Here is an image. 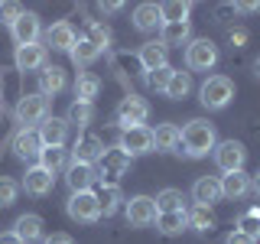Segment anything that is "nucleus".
I'll return each instance as SVG.
<instances>
[{"mask_svg": "<svg viewBox=\"0 0 260 244\" xmlns=\"http://www.w3.org/2000/svg\"><path fill=\"white\" fill-rule=\"evenodd\" d=\"M215 143H218L215 127H211L208 120H202V117H192L189 124L182 127V137H179V146H182V153H185V157H192V160L208 157V153L215 150Z\"/></svg>", "mask_w": 260, "mask_h": 244, "instance_id": "obj_1", "label": "nucleus"}, {"mask_svg": "<svg viewBox=\"0 0 260 244\" xmlns=\"http://www.w3.org/2000/svg\"><path fill=\"white\" fill-rule=\"evenodd\" d=\"M49 117V98L46 95H23L20 101H16L13 108V120L20 124V130H29L36 124H43V120Z\"/></svg>", "mask_w": 260, "mask_h": 244, "instance_id": "obj_2", "label": "nucleus"}, {"mask_svg": "<svg viewBox=\"0 0 260 244\" xmlns=\"http://www.w3.org/2000/svg\"><path fill=\"white\" fill-rule=\"evenodd\" d=\"M199 95H202V104H205L208 111H224L234 98V81L228 75H208Z\"/></svg>", "mask_w": 260, "mask_h": 244, "instance_id": "obj_3", "label": "nucleus"}, {"mask_svg": "<svg viewBox=\"0 0 260 244\" xmlns=\"http://www.w3.org/2000/svg\"><path fill=\"white\" fill-rule=\"evenodd\" d=\"M65 211H69L72 222H81V225H91L101 218V208H98V195L88 189V192H72L69 202H65Z\"/></svg>", "mask_w": 260, "mask_h": 244, "instance_id": "obj_4", "label": "nucleus"}, {"mask_svg": "<svg viewBox=\"0 0 260 244\" xmlns=\"http://www.w3.org/2000/svg\"><path fill=\"white\" fill-rule=\"evenodd\" d=\"M98 163H101V166H98V179H101L104 186H117V179L130 169V163H134V160H130L120 146H111V150H104V157L98 160Z\"/></svg>", "mask_w": 260, "mask_h": 244, "instance_id": "obj_5", "label": "nucleus"}, {"mask_svg": "<svg viewBox=\"0 0 260 244\" xmlns=\"http://www.w3.org/2000/svg\"><path fill=\"white\" fill-rule=\"evenodd\" d=\"M215 62H218V46L211 39H189V46H185V65L192 72H208V69H215Z\"/></svg>", "mask_w": 260, "mask_h": 244, "instance_id": "obj_6", "label": "nucleus"}, {"mask_svg": "<svg viewBox=\"0 0 260 244\" xmlns=\"http://www.w3.org/2000/svg\"><path fill=\"white\" fill-rule=\"evenodd\" d=\"M117 124L124 127V130H130V127H140L146 117H150V104H146V98H140V95H127L124 101L117 104Z\"/></svg>", "mask_w": 260, "mask_h": 244, "instance_id": "obj_7", "label": "nucleus"}, {"mask_svg": "<svg viewBox=\"0 0 260 244\" xmlns=\"http://www.w3.org/2000/svg\"><path fill=\"white\" fill-rule=\"evenodd\" d=\"M215 163L221 166V173H238L244 169V160H247V150H244L241 140H221L215 143Z\"/></svg>", "mask_w": 260, "mask_h": 244, "instance_id": "obj_8", "label": "nucleus"}, {"mask_svg": "<svg viewBox=\"0 0 260 244\" xmlns=\"http://www.w3.org/2000/svg\"><path fill=\"white\" fill-rule=\"evenodd\" d=\"M124 215H127V225L146 228L156 222V202H153V195H134L130 202H124Z\"/></svg>", "mask_w": 260, "mask_h": 244, "instance_id": "obj_9", "label": "nucleus"}, {"mask_svg": "<svg viewBox=\"0 0 260 244\" xmlns=\"http://www.w3.org/2000/svg\"><path fill=\"white\" fill-rule=\"evenodd\" d=\"M117 146L127 153L130 160H134V157H143V153H153V127L140 124V127L124 130V137H120V143H117Z\"/></svg>", "mask_w": 260, "mask_h": 244, "instance_id": "obj_10", "label": "nucleus"}, {"mask_svg": "<svg viewBox=\"0 0 260 244\" xmlns=\"http://www.w3.org/2000/svg\"><path fill=\"white\" fill-rule=\"evenodd\" d=\"M78 43V36H75V26H72L69 20H59V23H52V26L46 29V36H43V49L49 52H69L72 46Z\"/></svg>", "mask_w": 260, "mask_h": 244, "instance_id": "obj_11", "label": "nucleus"}, {"mask_svg": "<svg viewBox=\"0 0 260 244\" xmlns=\"http://www.w3.org/2000/svg\"><path fill=\"white\" fill-rule=\"evenodd\" d=\"M10 33H13V43L16 46H32V43H39V36H43V23H39L36 13L23 10L20 20L10 26Z\"/></svg>", "mask_w": 260, "mask_h": 244, "instance_id": "obj_12", "label": "nucleus"}, {"mask_svg": "<svg viewBox=\"0 0 260 244\" xmlns=\"http://www.w3.org/2000/svg\"><path fill=\"white\" fill-rule=\"evenodd\" d=\"M69 157H72V163H85V166H94V163L104 157V143H101V137H94V134L78 137Z\"/></svg>", "mask_w": 260, "mask_h": 244, "instance_id": "obj_13", "label": "nucleus"}, {"mask_svg": "<svg viewBox=\"0 0 260 244\" xmlns=\"http://www.w3.org/2000/svg\"><path fill=\"white\" fill-rule=\"evenodd\" d=\"M224 195H221V179L218 176H199L195 179V186H192V202L195 205H205L211 208L215 202H221Z\"/></svg>", "mask_w": 260, "mask_h": 244, "instance_id": "obj_14", "label": "nucleus"}, {"mask_svg": "<svg viewBox=\"0 0 260 244\" xmlns=\"http://www.w3.org/2000/svg\"><path fill=\"white\" fill-rule=\"evenodd\" d=\"M13 153H16V157H20L23 163L39 160V153H43L39 130H36V127H29V130H16V137H13Z\"/></svg>", "mask_w": 260, "mask_h": 244, "instance_id": "obj_15", "label": "nucleus"}, {"mask_svg": "<svg viewBox=\"0 0 260 244\" xmlns=\"http://www.w3.org/2000/svg\"><path fill=\"white\" fill-rule=\"evenodd\" d=\"M52 186H55V176L49 173V169H43L39 163H36V166H29L26 176H23V189H26L29 195H36V199L49 195V192H52Z\"/></svg>", "mask_w": 260, "mask_h": 244, "instance_id": "obj_16", "label": "nucleus"}, {"mask_svg": "<svg viewBox=\"0 0 260 244\" xmlns=\"http://www.w3.org/2000/svg\"><path fill=\"white\" fill-rule=\"evenodd\" d=\"M13 62H16V72H39V69H46V49L39 46V43H32V46H16V55H13Z\"/></svg>", "mask_w": 260, "mask_h": 244, "instance_id": "obj_17", "label": "nucleus"}, {"mask_svg": "<svg viewBox=\"0 0 260 244\" xmlns=\"http://www.w3.org/2000/svg\"><path fill=\"white\" fill-rule=\"evenodd\" d=\"M36 130H39V140H43V146H65V137H69V120H65V117H52V114H49V117Z\"/></svg>", "mask_w": 260, "mask_h": 244, "instance_id": "obj_18", "label": "nucleus"}, {"mask_svg": "<svg viewBox=\"0 0 260 244\" xmlns=\"http://www.w3.org/2000/svg\"><path fill=\"white\" fill-rule=\"evenodd\" d=\"M98 179V169L94 166H85V163H69L65 169V182H69L72 192H88Z\"/></svg>", "mask_w": 260, "mask_h": 244, "instance_id": "obj_19", "label": "nucleus"}, {"mask_svg": "<svg viewBox=\"0 0 260 244\" xmlns=\"http://www.w3.org/2000/svg\"><path fill=\"white\" fill-rule=\"evenodd\" d=\"M189 23H162L159 26V46L162 49H173V46H189Z\"/></svg>", "mask_w": 260, "mask_h": 244, "instance_id": "obj_20", "label": "nucleus"}, {"mask_svg": "<svg viewBox=\"0 0 260 244\" xmlns=\"http://www.w3.org/2000/svg\"><path fill=\"white\" fill-rule=\"evenodd\" d=\"M69 163H72V157H69L65 146H43V153H39V166L49 169L52 176H59L62 169H69Z\"/></svg>", "mask_w": 260, "mask_h": 244, "instance_id": "obj_21", "label": "nucleus"}, {"mask_svg": "<svg viewBox=\"0 0 260 244\" xmlns=\"http://www.w3.org/2000/svg\"><path fill=\"white\" fill-rule=\"evenodd\" d=\"M134 26L140 33H153L162 26V13H159V4H140L134 10Z\"/></svg>", "mask_w": 260, "mask_h": 244, "instance_id": "obj_22", "label": "nucleus"}, {"mask_svg": "<svg viewBox=\"0 0 260 244\" xmlns=\"http://www.w3.org/2000/svg\"><path fill=\"white\" fill-rule=\"evenodd\" d=\"M247 192H250V176L244 173V169L221 176V195L224 199H244Z\"/></svg>", "mask_w": 260, "mask_h": 244, "instance_id": "obj_23", "label": "nucleus"}, {"mask_svg": "<svg viewBox=\"0 0 260 244\" xmlns=\"http://www.w3.org/2000/svg\"><path fill=\"white\" fill-rule=\"evenodd\" d=\"M179 137H182V130H179L176 124H159L156 130H153V150H159V153L179 150Z\"/></svg>", "mask_w": 260, "mask_h": 244, "instance_id": "obj_24", "label": "nucleus"}, {"mask_svg": "<svg viewBox=\"0 0 260 244\" xmlns=\"http://www.w3.org/2000/svg\"><path fill=\"white\" fill-rule=\"evenodd\" d=\"M98 195V208H101V215L104 218H111L114 211H117L120 205H124V192H120V186H101V189L94 192Z\"/></svg>", "mask_w": 260, "mask_h": 244, "instance_id": "obj_25", "label": "nucleus"}, {"mask_svg": "<svg viewBox=\"0 0 260 244\" xmlns=\"http://www.w3.org/2000/svg\"><path fill=\"white\" fill-rule=\"evenodd\" d=\"M185 228H189V218H185V211H156V231L159 234H182Z\"/></svg>", "mask_w": 260, "mask_h": 244, "instance_id": "obj_26", "label": "nucleus"}, {"mask_svg": "<svg viewBox=\"0 0 260 244\" xmlns=\"http://www.w3.org/2000/svg\"><path fill=\"white\" fill-rule=\"evenodd\" d=\"M65 88V69L59 65H46L43 72H39V95H59Z\"/></svg>", "mask_w": 260, "mask_h": 244, "instance_id": "obj_27", "label": "nucleus"}, {"mask_svg": "<svg viewBox=\"0 0 260 244\" xmlns=\"http://www.w3.org/2000/svg\"><path fill=\"white\" fill-rule=\"evenodd\" d=\"M13 231L20 234L23 244L39 241V238H43V218L32 215V211H29V215H20V218H16V225H13Z\"/></svg>", "mask_w": 260, "mask_h": 244, "instance_id": "obj_28", "label": "nucleus"}, {"mask_svg": "<svg viewBox=\"0 0 260 244\" xmlns=\"http://www.w3.org/2000/svg\"><path fill=\"white\" fill-rule=\"evenodd\" d=\"M98 92H101V78L94 75V72H81V75L75 78V101H88L91 104Z\"/></svg>", "mask_w": 260, "mask_h": 244, "instance_id": "obj_29", "label": "nucleus"}, {"mask_svg": "<svg viewBox=\"0 0 260 244\" xmlns=\"http://www.w3.org/2000/svg\"><path fill=\"white\" fill-rule=\"evenodd\" d=\"M137 59H140V65H143L146 72H156V69H162V65H166V49H162L159 43H143Z\"/></svg>", "mask_w": 260, "mask_h": 244, "instance_id": "obj_30", "label": "nucleus"}, {"mask_svg": "<svg viewBox=\"0 0 260 244\" xmlns=\"http://www.w3.org/2000/svg\"><path fill=\"white\" fill-rule=\"evenodd\" d=\"M192 92V75L189 72H173V78H169V85H166V98H173V101H182V98H189Z\"/></svg>", "mask_w": 260, "mask_h": 244, "instance_id": "obj_31", "label": "nucleus"}, {"mask_svg": "<svg viewBox=\"0 0 260 244\" xmlns=\"http://www.w3.org/2000/svg\"><path fill=\"white\" fill-rule=\"evenodd\" d=\"M185 218H189L192 231H211V228H215V215H211V208H205V205L185 208Z\"/></svg>", "mask_w": 260, "mask_h": 244, "instance_id": "obj_32", "label": "nucleus"}, {"mask_svg": "<svg viewBox=\"0 0 260 244\" xmlns=\"http://www.w3.org/2000/svg\"><path fill=\"white\" fill-rule=\"evenodd\" d=\"M69 55H72V62H75L78 69H88V65H91L98 55H101V49H94L88 39H78V43L69 49Z\"/></svg>", "mask_w": 260, "mask_h": 244, "instance_id": "obj_33", "label": "nucleus"}, {"mask_svg": "<svg viewBox=\"0 0 260 244\" xmlns=\"http://www.w3.org/2000/svg\"><path fill=\"white\" fill-rule=\"evenodd\" d=\"M153 202H156V211H185V195L179 189H162Z\"/></svg>", "mask_w": 260, "mask_h": 244, "instance_id": "obj_34", "label": "nucleus"}, {"mask_svg": "<svg viewBox=\"0 0 260 244\" xmlns=\"http://www.w3.org/2000/svg\"><path fill=\"white\" fill-rule=\"evenodd\" d=\"M162 13V23H189V13H192V4H179V0H169V4L159 7Z\"/></svg>", "mask_w": 260, "mask_h": 244, "instance_id": "obj_35", "label": "nucleus"}, {"mask_svg": "<svg viewBox=\"0 0 260 244\" xmlns=\"http://www.w3.org/2000/svg\"><path fill=\"white\" fill-rule=\"evenodd\" d=\"M69 124H75V127H88L94 120V104H88V101H72V108H69Z\"/></svg>", "mask_w": 260, "mask_h": 244, "instance_id": "obj_36", "label": "nucleus"}, {"mask_svg": "<svg viewBox=\"0 0 260 244\" xmlns=\"http://www.w3.org/2000/svg\"><path fill=\"white\" fill-rule=\"evenodd\" d=\"M85 39H88L94 49H101V52H104V49L111 46V29L104 26L101 20H91V23H88V36H85Z\"/></svg>", "mask_w": 260, "mask_h": 244, "instance_id": "obj_37", "label": "nucleus"}, {"mask_svg": "<svg viewBox=\"0 0 260 244\" xmlns=\"http://www.w3.org/2000/svg\"><path fill=\"white\" fill-rule=\"evenodd\" d=\"M238 231L247 234V238H254V241H260V208H247V211H244L241 222H238Z\"/></svg>", "mask_w": 260, "mask_h": 244, "instance_id": "obj_38", "label": "nucleus"}, {"mask_svg": "<svg viewBox=\"0 0 260 244\" xmlns=\"http://www.w3.org/2000/svg\"><path fill=\"white\" fill-rule=\"evenodd\" d=\"M16 195H20V182H13V179L0 176V208L13 205V202H16Z\"/></svg>", "mask_w": 260, "mask_h": 244, "instance_id": "obj_39", "label": "nucleus"}, {"mask_svg": "<svg viewBox=\"0 0 260 244\" xmlns=\"http://www.w3.org/2000/svg\"><path fill=\"white\" fill-rule=\"evenodd\" d=\"M173 72H176V69H169V65H162V69L150 72V85L156 88V92H166V85H169V78H173Z\"/></svg>", "mask_w": 260, "mask_h": 244, "instance_id": "obj_40", "label": "nucleus"}, {"mask_svg": "<svg viewBox=\"0 0 260 244\" xmlns=\"http://www.w3.org/2000/svg\"><path fill=\"white\" fill-rule=\"evenodd\" d=\"M20 13H23L20 4H0V23H7V26H13L20 20Z\"/></svg>", "mask_w": 260, "mask_h": 244, "instance_id": "obj_41", "label": "nucleus"}, {"mask_svg": "<svg viewBox=\"0 0 260 244\" xmlns=\"http://www.w3.org/2000/svg\"><path fill=\"white\" fill-rule=\"evenodd\" d=\"M224 244H257V241H254V238H247V234H241L238 228H234V231L224 238Z\"/></svg>", "mask_w": 260, "mask_h": 244, "instance_id": "obj_42", "label": "nucleus"}, {"mask_svg": "<svg viewBox=\"0 0 260 244\" xmlns=\"http://www.w3.org/2000/svg\"><path fill=\"white\" fill-rule=\"evenodd\" d=\"M0 244H23V241H20L16 231H4V234H0Z\"/></svg>", "mask_w": 260, "mask_h": 244, "instance_id": "obj_43", "label": "nucleus"}, {"mask_svg": "<svg viewBox=\"0 0 260 244\" xmlns=\"http://www.w3.org/2000/svg\"><path fill=\"white\" fill-rule=\"evenodd\" d=\"M43 244H75V241H72L69 234H52V238H46Z\"/></svg>", "mask_w": 260, "mask_h": 244, "instance_id": "obj_44", "label": "nucleus"}, {"mask_svg": "<svg viewBox=\"0 0 260 244\" xmlns=\"http://www.w3.org/2000/svg\"><path fill=\"white\" fill-rule=\"evenodd\" d=\"M234 10H241V13H257V10H260V4H254V0H250V4H238Z\"/></svg>", "mask_w": 260, "mask_h": 244, "instance_id": "obj_45", "label": "nucleus"}, {"mask_svg": "<svg viewBox=\"0 0 260 244\" xmlns=\"http://www.w3.org/2000/svg\"><path fill=\"white\" fill-rule=\"evenodd\" d=\"M231 43H247V29H231Z\"/></svg>", "mask_w": 260, "mask_h": 244, "instance_id": "obj_46", "label": "nucleus"}, {"mask_svg": "<svg viewBox=\"0 0 260 244\" xmlns=\"http://www.w3.org/2000/svg\"><path fill=\"white\" fill-rule=\"evenodd\" d=\"M250 192H254V195H257V199H260V173H257L254 179H250Z\"/></svg>", "mask_w": 260, "mask_h": 244, "instance_id": "obj_47", "label": "nucleus"}, {"mask_svg": "<svg viewBox=\"0 0 260 244\" xmlns=\"http://www.w3.org/2000/svg\"><path fill=\"white\" fill-rule=\"evenodd\" d=\"M120 4H101V13H117Z\"/></svg>", "mask_w": 260, "mask_h": 244, "instance_id": "obj_48", "label": "nucleus"}, {"mask_svg": "<svg viewBox=\"0 0 260 244\" xmlns=\"http://www.w3.org/2000/svg\"><path fill=\"white\" fill-rule=\"evenodd\" d=\"M254 75L260 78V55H257V62H254Z\"/></svg>", "mask_w": 260, "mask_h": 244, "instance_id": "obj_49", "label": "nucleus"}, {"mask_svg": "<svg viewBox=\"0 0 260 244\" xmlns=\"http://www.w3.org/2000/svg\"><path fill=\"white\" fill-rule=\"evenodd\" d=\"M0 117H4V104H0Z\"/></svg>", "mask_w": 260, "mask_h": 244, "instance_id": "obj_50", "label": "nucleus"}]
</instances>
